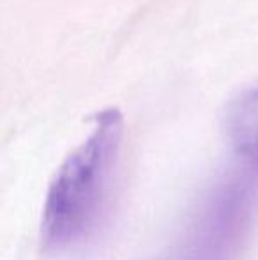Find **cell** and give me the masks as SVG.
<instances>
[{"label": "cell", "mask_w": 258, "mask_h": 260, "mask_svg": "<svg viewBox=\"0 0 258 260\" xmlns=\"http://www.w3.org/2000/svg\"><path fill=\"white\" fill-rule=\"evenodd\" d=\"M119 110L97 113L90 135L71 152L50 182L41 216V246L64 251L82 244L110 204L122 144Z\"/></svg>", "instance_id": "obj_1"}, {"label": "cell", "mask_w": 258, "mask_h": 260, "mask_svg": "<svg viewBox=\"0 0 258 260\" xmlns=\"http://www.w3.org/2000/svg\"><path fill=\"white\" fill-rule=\"evenodd\" d=\"M223 127L235 154L258 172V87L239 94L228 103Z\"/></svg>", "instance_id": "obj_2"}]
</instances>
